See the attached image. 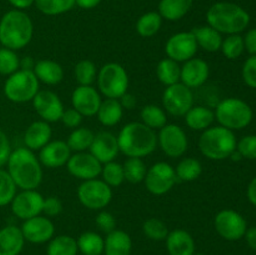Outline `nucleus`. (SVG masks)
Masks as SVG:
<instances>
[{"instance_id": "obj_4", "label": "nucleus", "mask_w": 256, "mask_h": 255, "mask_svg": "<svg viewBox=\"0 0 256 255\" xmlns=\"http://www.w3.org/2000/svg\"><path fill=\"white\" fill-rule=\"evenodd\" d=\"M209 26L220 34H240L250 24V15L245 9L234 2H216L206 12Z\"/></svg>"}, {"instance_id": "obj_41", "label": "nucleus", "mask_w": 256, "mask_h": 255, "mask_svg": "<svg viewBox=\"0 0 256 255\" xmlns=\"http://www.w3.org/2000/svg\"><path fill=\"white\" fill-rule=\"evenodd\" d=\"M75 80L82 86H92L98 78L96 65L90 60H82L75 65Z\"/></svg>"}, {"instance_id": "obj_28", "label": "nucleus", "mask_w": 256, "mask_h": 255, "mask_svg": "<svg viewBox=\"0 0 256 255\" xmlns=\"http://www.w3.org/2000/svg\"><path fill=\"white\" fill-rule=\"evenodd\" d=\"M195 40H196L198 46L208 52H216L222 49V36L219 32L214 28L209 26H198L192 30Z\"/></svg>"}, {"instance_id": "obj_52", "label": "nucleus", "mask_w": 256, "mask_h": 255, "mask_svg": "<svg viewBox=\"0 0 256 255\" xmlns=\"http://www.w3.org/2000/svg\"><path fill=\"white\" fill-rule=\"evenodd\" d=\"M12 152V144H10L9 138L5 134V132L0 129V169L6 165Z\"/></svg>"}, {"instance_id": "obj_17", "label": "nucleus", "mask_w": 256, "mask_h": 255, "mask_svg": "<svg viewBox=\"0 0 256 255\" xmlns=\"http://www.w3.org/2000/svg\"><path fill=\"white\" fill-rule=\"evenodd\" d=\"M32 106L38 115L49 124L60 122L65 110L59 95L50 90H40L32 99Z\"/></svg>"}, {"instance_id": "obj_58", "label": "nucleus", "mask_w": 256, "mask_h": 255, "mask_svg": "<svg viewBox=\"0 0 256 255\" xmlns=\"http://www.w3.org/2000/svg\"><path fill=\"white\" fill-rule=\"evenodd\" d=\"M248 199L254 206H256V176L252 180L248 186Z\"/></svg>"}, {"instance_id": "obj_30", "label": "nucleus", "mask_w": 256, "mask_h": 255, "mask_svg": "<svg viewBox=\"0 0 256 255\" xmlns=\"http://www.w3.org/2000/svg\"><path fill=\"white\" fill-rule=\"evenodd\" d=\"M122 115H124V109L119 99H105L102 102L96 116L100 124L106 128H112L122 122Z\"/></svg>"}, {"instance_id": "obj_45", "label": "nucleus", "mask_w": 256, "mask_h": 255, "mask_svg": "<svg viewBox=\"0 0 256 255\" xmlns=\"http://www.w3.org/2000/svg\"><path fill=\"white\" fill-rule=\"evenodd\" d=\"M18 186L9 175L8 170L0 169V208L12 204L15 198Z\"/></svg>"}, {"instance_id": "obj_3", "label": "nucleus", "mask_w": 256, "mask_h": 255, "mask_svg": "<svg viewBox=\"0 0 256 255\" xmlns=\"http://www.w3.org/2000/svg\"><path fill=\"white\" fill-rule=\"evenodd\" d=\"M34 35L32 19L22 10H10L0 20V44L10 50H22Z\"/></svg>"}, {"instance_id": "obj_15", "label": "nucleus", "mask_w": 256, "mask_h": 255, "mask_svg": "<svg viewBox=\"0 0 256 255\" xmlns=\"http://www.w3.org/2000/svg\"><path fill=\"white\" fill-rule=\"evenodd\" d=\"M68 172L76 179L86 180L98 179L102 175V164L90 152H75L72 155L66 164Z\"/></svg>"}, {"instance_id": "obj_32", "label": "nucleus", "mask_w": 256, "mask_h": 255, "mask_svg": "<svg viewBox=\"0 0 256 255\" xmlns=\"http://www.w3.org/2000/svg\"><path fill=\"white\" fill-rule=\"evenodd\" d=\"M180 72H182V66L179 65V62L169 59V58L162 59L156 66L158 79L165 86H172V85L180 82Z\"/></svg>"}, {"instance_id": "obj_9", "label": "nucleus", "mask_w": 256, "mask_h": 255, "mask_svg": "<svg viewBox=\"0 0 256 255\" xmlns=\"http://www.w3.org/2000/svg\"><path fill=\"white\" fill-rule=\"evenodd\" d=\"M78 199L86 209L100 212L112 202V189L102 180H86L78 188Z\"/></svg>"}, {"instance_id": "obj_13", "label": "nucleus", "mask_w": 256, "mask_h": 255, "mask_svg": "<svg viewBox=\"0 0 256 255\" xmlns=\"http://www.w3.org/2000/svg\"><path fill=\"white\" fill-rule=\"evenodd\" d=\"M158 144L166 156L172 159L182 158L189 146L186 132L176 124H166L160 129L158 135Z\"/></svg>"}, {"instance_id": "obj_31", "label": "nucleus", "mask_w": 256, "mask_h": 255, "mask_svg": "<svg viewBox=\"0 0 256 255\" xmlns=\"http://www.w3.org/2000/svg\"><path fill=\"white\" fill-rule=\"evenodd\" d=\"M194 0H162L159 14L168 22H178L190 12Z\"/></svg>"}, {"instance_id": "obj_10", "label": "nucleus", "mask_w": 256, "mask_h": 255, "mask_svg": "<svg viewBox=\"0 0 256 255\" xmlns=\"http://www.w3.org/2000/svg\"><path fill=\"white\" fill-rule=\"evenodd\" d=\"M178 182L175 169L170 164L164 162H156L148 169L145 176V186L152 195H165L175 186Z\"/></svg>"}, {"instance_id": "obj_33", "label": "nucleus", "mask_w": 256, "mask_h": 255, "mask_svg": "<svg viewBox=\"0 0 256 255\" xmlns=\"http://www.w3.org/2000/svg\"><path fill=\"white\" fill-rule=\"evenodd\" d=\"M78 249L82 255H102L104 254V239L102 235L94 232H85L79 236Z\"/></svg>"}, {"instance_id": "obj_1", "label": "nucleus", "mask_w": 256, "mask_h": 255, "mask_svg": "<svg viewBox=\"0 0 256 255\" xmlns=\"http://www.w3.org/2000/svg\"><path fill=\"white\" fill-rule=\"evenodd\" d=\"M8 172L22 190H36L42 182V165L28 148L12 150L6 162Z\"/></svg>"}, {"instance_id": "obj_39", "label": "nucleus", "mask_w": 256, "mask_h": 255, "mask_svg": "<svg viewBox=\"0 0 256 255\" xmlns=\"http://www.w3.org/2000/svg\"><path fill=\"white\" fill-rule=\"evenodd\" d=\"M122 169L125 180L132 184H140L144 182L148 172L146 165L140 158H128L126 162L122 164Z\"/></svg>"}, {"instance_id": "obj_56", "label": "nucleus", "mask_w": 256, "mask_h": 255, "mask_svg": "<svg viewBox=\"0 0 256 255\" xmlns=\"http://www.w3.org/2000/svg\"><path fill=\"white\" fill-rule=\"evenodd\" d=\"M102 2V0H75V5L84 10H92L96 8Z\"/></svg>"}, {"instance_id": "obj_5", "label": "nucleus", "mask_w": 256, "mask_h": 255, "mask_svg": "<svg viewBox=\"0 0 256 255\" xmlns=\"http://www.w3.org/2000/svg\"><path fill=\"white\" fill-rule=\"evenodd\" d=\"M238 140L234 132L224 126H210L199 139V149L205 158L220 162L232 156L236 150Z\"/></svg>"}, {"instance_id": "obj_60", "label": "nucleus", "mask_w": 256, "mask_h": 255, "mask_svg": "<svg viewBox=\"0 0 256 255\" xmlns=\"http://www.w3.org/2000/svg\"><path fill=\"white\" fill-rule=\"evenodd\" d=\"M194 255H205V254H194Z\"/></svg>"}, {"instance_id": "obj_12", "label": "nucleus", "mask_w": 256, "mask_h": 255, "mask_svg": "<svg viewBox=\"0 0 256 255\" xmlns=\"http://www.w3.org/2000/svg\"><path fill=\"white\" fill-rule=\"evenodd\" d=\"M215 230L222 239L228 242H238L242 239L248 230V222L240 212L235 210H222L214 220Z\"/></svg>"}, {"instance_id": "obj_47", "label": "nucleus", "mask_w": 256, "mask_h": 255, "mask_svg": "<svg viewBox=\"0 0 256 255\" xmlns=\"http://www.w3.org/2000/svg\"><path fill=\"white\" fill-rule=\"evenodd\" d=\"M236 150L242 159L256 160V135H246L238 142Z\"/></svg>"}, {"instance_id": "obj_53", "label": "nucleus", "mask_w": 256, "mask_h": 255, "mask_svg": "<svg viewBox=\"0 0 256 255\" xmlns=\"http://www.w3.org/2000/svg\"><path fill=\"white\" fill-rule=\"evenodd\" d=\"M245 50L250 55H256V28L250 29L244 36Z\"/></svg>"}, {"instance_id": "obj_50", "label": "nucleus", "mask_w": 256, "mask_h": 255, "mask_svg": "<svg viewBox=\"0 0 256 255\" xmlns=\"http://www.w3.org/2000/svg\"><path fill=\"white\" fill-rule=\"evenodd\" d=\"M62 200L58 199L56 196H50L48 199H44V205H42V212L46 216H58L62 212Z\"/></svg>"}, {"instance_id": "obj_14", "label": "nucleus", "mask_w": 256, "mask_h": 255, "mask_svg": "<svg viewBox=\"0 0 256 255\" xmlns=\"http://www.w3.org/2000/svg\"><path fill=\"white\" fill-rule=\"evenodd\" d=\"M44 199L38 190H22V192L15 195L10 204L12 214L24 222L39 216L42 212Z\"/></svg>"}, {"instance_id": "obj_16", "label": "nucleus", "mask_w": 256, "mask_h": 255, "mask_svg": "<svg viewBox=\"0 0 256 255\" xmlns=\"http://www.w3.org/2000/svg\"><path fill=\"white\" fill-rule=\"evenodd\" d=\"M199 46L192 32L174 34L165 45V52L168 58L175 60L176 62H185L195 58Z\"/></svg>"}, {"instance_id": "obj_36", "label": "nucleus", "mask_w": 256, "mask_h": 255, "mask_svg": "<svg viewBox=\"0 0 256 255\" xmlns=\"http://www.w3.org/2000/svg\"><path fill=\"white\" fill-rule=\"evenodd\" d=\"M48 255H78V242L69 235H59L49 242Z\"/></svg>"}, {"instance_id": "obj_19", "label": "nucleus", "mask_w": 256, "mask_h": 255, "mask_svg": "<svg viewBox=\"0 0 256 255\" xmlns=\"http://www.w3.org/2000/svg\"><path fill=\"white\" fill-rule=\"evenodd\" d=\"M102 95L92 86H79L72 92V108L84 118L95 116L102 105Z\"/></svg>"}, {"instance_id": "obj_29", "label": "nucleus", "mask_w": 256, "mask_h": 255, "mask_svg": "<svg viewBox=\"0 0 256 255\" xmlns=\"http://www.w3.org/2000/svg\"><path fill=\"white\" fill-rule=\"evenodd\" d=\"M215 122V114L206 106H192L185 115L188 128L194 132H204Z\"/></svg>"}, {"instance_id": "obj_6", "label": "nucleus", "mask_w": 256, "mask_h": 255, "mask_svg": "<svg viewBox=\"0 0 256 255\" xmlns=\"http://www.w3.org/2000/svg\"><path fill=\"white\" fill-rule=\"evenodd\" d=\"M214 114L215 120H218L220 126L226 128L232 132L249 126L254 118L250 105L238 98H228L220 102L216 105Z\"/></svg>"}, {"instance_id": "obj_20", "label": "nucleus", "mask_w": 256, "mask_h": 255, "mask_svg": "<svg viewBox=\"0 0 256 255\" xmlns=\"http://www.w3.org/2000/svg\"><path fill=\"white\" fill-rule=\"evenodd\" d=\"M210 75V68L205 60L192 58L184 62L180 72V82L190 89L202 88L208 82Z\"/></svg>"}, {"instance_id": "obj_2", "label": "nucleus", "mask_w": 256, "mask_h": 255, "mask_svg": "<svg viewBox=\"0 0 256 255\" xmlns=\"http://www.w3.org/2000/svg\"><path fill=\"white\" fill-rule=\"evenodd\" d=\"M119 150L128 158H142L152 154L158 148V134L142 122H129L118 136Z\"/></svg>"}, {"instance_id": "obj_44", "label": "nucleus", "mask_w": 256, "mask_h": 255, "mask_svg": "<svg viewBox=\"0 0 256 255\" xmlns=\"http://www.w3.org/2000/svg\"><path fill=\"white\" fill-rule=\"evenodd\" d=\"M142 232L148 239L154 240V242H164L170 232L168 225L156 218L148 219L142 225Z\"/></svg>"}, {"instance_id": "obj_38", "label": "nucleus", "mask_w": 256, "mask_h": 255, "mask_svg": "<svg viewBox=\"0 0 256 255\" xmlns=\"http://www.w3.org/2000/svg\"><path fill=\"white\" fill-rule=\"evenodd\" d=\"M95 134L86 128H76L68 138L66 144L74 152H84L90 149Z\"/></svg>"}, {"instance_id": "obj_42", "label": "nucleus", "mask_w": 256, "mask_h": 255, "mask_svg": "<svg viewBox=\"0 0 256 255\" xmlns=\"http://www.w3.org/2000/svg\"><path fill=\"white\" fill-rule=\"evenodd\" d=\"M224 56L229 60H235L242 55L245 52L244 38L240 34L228 35L225 39H222V49Z\"/></svg>"}, {"instance_id": "obj_40", "label": "nucleus", "mask_w": 256, "mask_h": 255, "mask_svg": "<svg viewBox=\"0 0 256 255\" xmlns=\"http://www.w3.org/2000/svg\"><path fill=\"white\" fill-rule=\"evenodd\" d=\"M38 10L48 16L65 14L75 6V0H35Z\"/></svg>"}, {"instance_id": "obj_37", "label": "nucleus", "mask_w": 256, "mask_h": 255, "mask_svg": "<svg viewBox=\"0 0 256 255\" xmlns=\"http://www.w3.org/2000/svg\"><path fill=\"white\" fill-rule=\"evenodd\" d=\"M162 25V15L156 12H150L139 18L136 22V32L142 38H152L159 32Z\"/></svg>"}, {"instance_id": "obj_57", "label": "nucleus", "mask_w": 256, "mask_h": 255, "mask_svg": "<svg viewBox=\"0 0 256 255\" xmlns=\"http://www.w3.org/2000/svg\"><path fill=\"white\" fill-rule=\"evenodd\" d=\"M16 10H25L35 4V0H8Z\"/></svg>"}, {"instance_id": "obj_27", "label": "nucleus", "mask_w": 256, "mask_h": 255, "mask_svg": "<svg viewBox=\"0 0 256 255\" xmlns=\"http://www.w3.org/2000/svg\"><path fill=\"white\" fill-rule=\"evenodd\" d=\"M34 74L40 82L46 85H58L64 79V69L62 65L52 60H39L35 62Z\"/></svg>"}, {"instance_id": "obj_23", "label": "nucleus", "mask_w": 256, "mask_h": 255, "mask_svg": "<svg viewBox=\"0 0 256 255\" xmlns=\"http://www.w3.org/2000/svg\"><path fill=\"white\" fill-rule=\"evenodd\" d=\"M52 130L49 122H44V120L34 122L25 132V148L32 152H40L45 145L52 142Z\"/></svg>"}, {"instance_id": "obj_24", "label": "nucleus", "mask_w": 256, "mask_h": 255, "mask_svg": "<svg viewBox=\"0 0 256 255\" xmlns=\"http://www.w3.org/2000/svg\"><path fill=\"white\" fill-rule=\"evenodd\" d=\"M25 245L22 229L8 225L0 230V255H20Z\"/></svg>"}, {"instance_id": "obj_55", "label": "nucleus", "mask_w": 256, "mask_h": 255, "mask_svg": "<svg viewBox=\"0 0 256 255\" xmlns=\"http://www.w3.org/2000/svg\"><path fill=\"white\" fill-rule=\"evenodd\" d=\"M244 238H245V240H246V242H248V245H249L250 249L255 250L256 252V226L249 228V229L246 230V232H245Z\"/></svg>"}, {"instance_id": "obj_48", "label": "nucleus", "mask_w": 256, "mask_h": 255, "mask_svg": "<svg viewBox=\"0 0 256 255\" xmlns=\"http://www.w3.org/2000/svg\"><path fill=\"white\" fill-rule=\"evenodd\" d=\"M95 222H96V226L106 235L116 230V219L112 212H106V210H100L96 219H95Z\"/></svg>"}, {"instance_id": "obj_18", "label": "nucleus", "mask_w": 256, "mask_h": 255, "mask_svg": "<svg viewBox=\"0 0 256 255\" xmlns=\"http://www.w3.org/2000/svg\"><path fill=\"white\" fill-rule=\"evenodd\" d=\"M22 229L25 242L32 244H45L49 242L55 235V225L46 216H35L25 220Z\"/></svg>"}, {"instance_id": "obj_25", "label": "nucleus", "mask_w": 256, "mask_h": 255, "mask_svg": "<svg viewBox=\"0 0 256 255\" xmlns=\"http://www.w3.org/2000/svg\"><path fill=\"white\" fill-rule=\"evenodd\" d=\"M165 242H166V249L169 255L195 254V240L186 230H172L169 232Z\"/></svg>"}, {"instance_id": "obj_26", "label": "nucleus", "mask_w": 256, "mask_h": 255, "mask_svg": "<svg viewBox=\"0 0 256 255\" xmlns=\"http://www.w3.org/2000/svg\"><path fill=\"white\" fill-rule=\"evenodd\" d=\"M132 240L124 230H114L104 239L105 255H132Z\"/></svg>"}, {"instance_id": "obj_22", "label": "nucleus", "mask_w": 256, "mask_h": 255, "mask_svg": "<svg viewBox=\"0 0 256 255\" xmlns=\"http://www.w3.org/2000/svg\"><path fill=\"white\" fill-rule=\"evenodd\" d=\"M90 154L94 155L102 165L115 162L120 152L118 138L110 132H100L95 134L90 146Z\"/></svg>"}, {"instance_id": "obj_54", "label": "nucleus", "mask_w": 256, "mask_h": 255, "mask_svg": "<svg viewBox=\"0 0 256 255\" xmlns=\"http://www.w3.org/2000/svg\"><path fill=\"white\" fill-rule=\"evenodd\" d=\"M119 102L120 104H122V109H126V110L135 109L138 105L136 98H135V95L130 94V92H125V94L120 98Z\"/></svg>"}, {"instance_id": "obj_8", "label": "nucleus", "mask_w": 256, "mask_h": 255, "mask_svg": "<svg viewBox=\"0 0 256 255\" xmlns=\"http://www.w3.org/2000/svg\"><path fill=\"white\" fill-rule=\"evenodd\" d=\"M99 92L106 99H120L129 88V76L124 66L118 62L105 64L98 72Z\"/></svg>"}, {"instance_id": "obj_7", "label": "nucleus", "mask_w": 256, "mask_h": 255, "mask_svg": "<svg viewBox=\"0 0 256 255\" xmlns=\"http://www.w3.org/2000/svg\"><path fill=\"white\" fill-rule=\"evenodd\" d=\"M39 92L40 82L32 70L19 69L8 78L4 85L5 96L16 104L32 102Z\"/></svg>"}, {"instance_id": "obj_51", "label": "nucleus", "mask_w": 256, "mask_h": 255, "mask_svg": "<svg viewBox=\"0 0 256 255\" xmlns=\"http://www.w3.org/2000/svg\"><path fill=\"white\" fill-rule=\"evenodd\" d=\"M82 118L84 116H82L79 112H76L74 108H72V109L64 110L60 122H62L66 128H70V129H76V128H79L80 125H82Z\"/></svg>"}, {"instance_id": "obj_11", "label": "nucleus", "mask_w": 256, "mask_h": 255, "mask_svg": "<svg viewBox=\"0 0 256 255\" xmlns=\"http://www.w3.org/2000/svg\"><path fill=\"white\" fill-rule=\"evenodd\" d=\"M162 106L165 112L172 116H185L194 106L192 90L182 82L166 86L162 94Z\"/></svg>"}, {"instance_id": "obj_49", "label": "nucleus", "mask_w": 256, "mask_h": 255, "mask_svg": "<svg viewBox=\"0 0 256 255\" xmlns=\"http://www.w3.org/2000/svg\"><path fill=\"white\" fill-rule=\"evenodd\" d=\"M242 79L252 89H256V55H252L242 66Z\"/></svg>"}, {"instance_id": "obj_46", "label": "nucleus", "mask_w": 256, "mask_h": 255, "mask_svg": "<svg viewBox=\"0 0 256 255\" xmlns=\"http://www.w3.org/2000/svg\"><path fill=\"white\" fill-rule=\"evenodd\" d=\"M20 69V59L14 50L8 48L0 49V75L10 76Z\"/></svg>"}, {"instance_id": "obj_35", "label": "nucleus", "mask_w": 256, "mask_h": 255, "mask_svg": "<svg viewBox=\"0 0 256 255\" xmlns=\"http://www.w3.org/2000/svg\"><path fill=\"white\" fill-rule=\"evenodd\" d=\"M178 180L185 182H195L200 178L202 172V165L195 158H184L175 168Z\"/></svg>"}, {"instance_id": "obj_34", "label": "nucleus", "mask_w": 256, "mask_h": 255, "mask_svg": "<svg viewBox=\"0 0 256 255\" xmlns=\"http://www.w3.org/2000/svg\"><path fill=\"white\" fill-rule=\"evenodd\" d=\"M140 116H142V124L152 130H160L168 124L166 112L162 108L154 104L142 108Z\"/></svg>"}, {"instance_id": "obj_43", "label": "nucleus", "mask_w": 256, "mask_h": 255, "mask_svg": "<svg viewBox=\"0 0 256 255\" xmlns=\"http://www.w3.org/2000/svg\"><path fill=\"white\" fill-rule=\"evenodd\" d=\"M102 182H106L110 188H118L125 182L122 165L116 162H106V164L102 165Z\"/></svg>"}, {"instance_id": "obj_21", "label": "nucleus", "mask_w": 256, "mask_h": 255, "mask_svg": "<svg viewBox=\"0 0 256 255\" xmlns=\"http://www.w3.org/2000/svg\"><path fill=\"white\" fill-rule=\"evenodd\" d=\"M72 156V150L66 142L54 140L45 145L39 152V162L48 169H58L65 166Z\"/></svg>"}, {"instance_id": "obj_59", "label": "nucleus", "mask_w": 256, "mask_h": 255, "mask_svg": "<svg viewBox=\"0 0 256 255\" xmlns=\"http://www.w3.org/2000/svg\"><path fill=\"white\" fill-rule=\"evenodd\" d=\"M34 66H35V62L32 58L28 56V58H24L22 60H20V69L34 70Z\"/></svg>"}]
</instances>
